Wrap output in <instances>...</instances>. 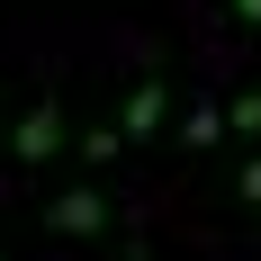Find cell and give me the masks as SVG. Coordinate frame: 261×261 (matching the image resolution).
<instances>
[{
    "instance_id": "1",
    "label": "cell",
    "mask_w": 261,
    "mask_h": 261,
    "mask_svg": "<svg viewBox=\"0 0 261 261\" xmlns=\"http://www.w3.org/2000/svg\"><path fill=\"white\" fill-rule=\"evenodd\" d=\"M54 144H63V117H54V99H36L18 117V135H9V153L18 162H54Z\"/></svg>"
},
{
    "instance_id": "5",
    "label": "cell",
    "mask_w": 261,
    "mask_h": 261,
    "mask_svg": "<svg viewBox=\"0 0 261 261\" xmlns=\"http://www.w3.org/2000/svg\"><path fill=\"white\" fill-rule=\"evenodd\" d=\"M243 198H252V207H261V162H252V171H243Z\"/></svg>"
},
{
    "instance_id": "4",
    "label": "cell",
    "mask_w": 261,
    "mask_h": 261,
    "mask_svg": "<svg viewBox=\"0 0 261 261\" xmlns=\"http://www.w3.org/2000/svg\"><path fill=\"white\" fill-rule=\"evenodd\" d=\"M180 144H198V153H207V144H225V117H216V108H198V117L180 126Z\"/></svg>"
},
{
    "instance_id": "3",
    "label": "cell",
    "mask_w": 261,
    "mask_h": 261,
    "mask_svg": "<svg viewBox=\"0 0 261 261\" xmlns=\"http://www.w3.org/2000/svg\"><path fill=\"white\" fill-rule=\"evenodd\" d=\"M153 126H162V81H144L126 99V135H153Z\"/></svg>"
},
{
    "instance_id": "6",
    "label": "cell",
    "mask_w": 261,
    "mask_h": 261,
    "mask_svg": "<svg viewBox=\"0 0 261 261\" xmlns=\"http://www.w3.org/2000/svg\"><path fill=\"white\" fill-rule=\"evenodd\" d=\"M234 9H243V18H261V0H234Z\"/></svg>"
},
{
    "instance_id": "2",
    "label": "cell",
    "mask_w": 261,
    "mask_h": 261,
    "mask_svg": "<svg viewBox=\"0 0 261 261\" xmlns=\"http://www.w3.org/2000/svg\"><path fill=\"white\" fill-rule=\"evenodd\" d=\"M45 225H54V234H99V225H108V198H99V189H63V198L45 207Z\"/></svg>"
}]
</instances>
